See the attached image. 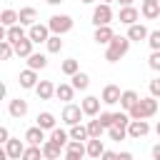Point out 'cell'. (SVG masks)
<instances>
[{"mask_svg": "<svg viewBox=\"0 0 160 160\" xmlns=\"http://www.w3.org/2000/svg\"><path fill=\"white\" fill-rule=\"evenodd\" d=\"M150 132V125H148V120H130V125H128V138H132V140H140V138H145Z\"/></svg>", "mask_w": 160, "mask_h": 160, "instance_id": "6", "label": "cell"}, {"mask_svg": "<svg viewBox=\"0 0 160 160\" xmlns=\"http://www.w3.org/2000/svg\"><path fill=\"white\" fill-rule=\"evenodd\" d=\"M60 150H62V145H58L55 140H45L42 142V158L45 160H58L60 158Z\"/></svg>", "mask_w": 160, "mask_h": 160, "instance_id": "19", "label": "cell"}, {"mask_svg": "<svg viewBox=\"0 0 160 160\" xmlns=\"http://www.w3.org/2000/svg\"><path fill=\"white\" fill-rule=\"evenodd\" d=\"M152 158H155V160H160V142L152 148Z\"/></svg>", "mask_w": 160, "mask_h": 160, "instance_id": "46", "label": "cell"}, {"mask_svg": "<svg viewBox=\"0 0 160 160\" xmlns=\"http://www.w3.org/2000/svg\"><path fill=\"white\" fill-rule=\"evenodd\" d=\"M158 112V98H140L138 100V105L130 110V118L132 120H148V118H152Z\"/></svg>", "mask_w": 160, "mask_h": 160, "instance_id": "2", "label": "cell"}, {"mask_svg": "<svg viewBox=\"0 0 160 160\" xmlns=\"http://www.w3.org/2000/svg\"><path fill=\"white\" fill-rule=\"evenodd\" d=\"M148 45H150V50H160V30H152L148 35Z\"/></svg>", "mask_w": 160, "mask_h": 160, "instance_id": "39", "label": "cell"}, {"mask_svg": "<svg viewBox=\"0 0 160 160\" xmlns=\"http://www.w3.org/2000/svg\"><path fill=\"white\" fill-rule=\"evenodd\" d=\"M25 140H28V145H42V142H45V130H42L40 125L28 128V130H25Z\"/></svg>", "mask_w": 160, "mask_h": 160, "instance_id": "16", "label": "cell"}, {"mask_svg": "<svg viewBox=\"0 0 160 160\" xmlns=\"http://www.w3.org/2000/svg\"><path fill=\"white\" fill-rule=\"evenodd\" d=\"M35 18H38V12H35V8H22L20 10V25H35Z\"/></svg>", "mask_w": 160, "mask_h": 160, "instance_id": "30", "label": "cell"}, {"mask_svg": "<svg viewBox=\"0 0 160 160\" xmlns=\"http://www.w3.org/2000/svg\"><path fill=\"white\" fill-rule=\"evenodd\" d=\"M55 88H58V85H52L50 80H40L38 88H35V95H38L40 100H50V98L55 95Z\"/></svg>", "mask_w": 160, "mask_h": 160, "instance_id": "18", "label": "cell"}, {"mask_svg": "<svg viewBox=\"0 0 160 160\" xmlns=\"http://www.w3.org/2000/svg\"><path fill=\"white\" fill-rule=\"evenodd\" d=\"M155 132H158V138H160V122H158V125H155Z\"/></svg>", "mask_w": 160, "mask_h": 160, "instance_id": "49", "label": "cell"}, {"mask_svg": "<svg viewBox=\"0 0 160 160\" xmlns=\"http://www.w3.org/2000/svg\"><path fill=\"white\" fill-rule=\"evenodd\" d=\"M88 132H90V138H100V135L105 132V125L95 118V120H90V122H88Z\"/></svg>", "mask_w": 160, "mask_h": 160, "instance_id": "34", "label": "cell"}, {"mask_svg": "<svg viewBox=\"0 0 160 160\" xmlns=\"http://www.w3.org/2000/svg\"><path fill=\"white\" fill-rule=\"evenodd\" d=\"M110 22H112V10H110V5L100 2V5L92 10V25L100 28V25H110Z\"/></svg>", "mask_w": 160, "mask_h": 160, "instance_id": "5", "label": "cell"}, {"mask_svg": "<svg viewBox=\"0 0 160 160\" xmlns=\"http://www.w3.org/2000/svg\"><path fill=\"white\" fill-rule=\"evenodd\" d=\"M120 95H122V92H120V88H118V85H105V88H102L100 100H102L105 105H118V102H120Z\"/></svg>", "mask_w": 160, "mask_h": 160, "instance_id": "12", "label": "cell"}, {"mask_svg": "<svg viewBox=\"0 0 160 160\" xmlns=\"http://www.w3.org/2000/svg\"><path fill=\"white\" fill-rule=\"evenodd\" d=\"M8 112H10V118H15V120L25 118V115H28V100H22V98H12V100L8 102Z\"/></svg>", "mask_w": 160, "mask_h": 160, "instance_id": "9", "label": "cell"}, {"mask_svg": "<svg viewBox=\"0 0 160 160\" xmlns=\"http://www.w3.org/2000/svg\"><path fill=\"white\" fill-rule=\"evenodd\" d=\"M28 38H30L32 42H48V40H50V28H48V25H40V22H35V25H30V30H28Z\"/></svg>", "mask_w": 160, "mask_h": 160, "instance_id": "7", "label": "cell"}, {"mask_svg": "<svg viewBox=\"0 0 160 160\" xmlns=\"http://www.w3.org/2000/svg\"><path fill=\"white\" fill-rule=\"evenodd\" d=\"M80 2H85V5H90V2H95V0H80Z\"/></svg>", "mask_w": 160, "mask_h": 160, "instance_id": "50", "label": "cell"}, {"mask_svg": "<svg viewBox=\"0 0 160 160\" xmlns=\"http://www.w3.org/2000/svg\"><path fill=\"white\" fill-rule=\"evenodd\" d=\"M100 160H118V152H112V150H105V152L100 155Z\"/></svg>", "mask_w": 160, "mask_h": 160, "instance_id": "43", "label": "cell"}, {"mask_svg": "<svg viewBox=\"0 0 160 160\" xmlns=\"http://www.w3.org/2000/svg\"><path fill=\"white\" fill-rule=\"evenodd\" d=\"M138 100H140V95H138L135 90H122V95H120V108H122L125 112H130V110L138 105Z\"/></svg>", "mask_w": 160, "mask_h": 160, "instance_id": "15", "label": "cell"}, {"mask_svg": "<svg viewBox=\"0 0 160 160\" xmlns=\"http://www.w3.org/2000/svg\"><path fill=\"white\" fill-rule=\"evenodd\" d=\"M12 55H15V45L8 42V40H2V42H0V58H2V60H10Z\"/></svg>", "mask_w": 160, "mask_h": 160, "instance_id": "36", "label": "cell"}, {"mask_svg": "<svg viewBox=\"0 0 160 160\" xmlns=\"http://www.w3.org/2000/svg\"><path fill=\"white\" fill-rule=\"evenodd\" d=\"M98 120L105 125V130H110V128L115 125V112H100V115H98Z\"/></svg>", "mask_w": 160, "mask_h": 160, "instance_id": "38", "label": "cell"}, {"mask_svg": "<svg viewBox=\"0 0 160 160\" xmlns=\"http://www.w3.org/2000/svg\"><path fill=\"white\" fill-rule=\"evenodd\" d=\"M50 140H55L58 145L65 148V145L70 142V132H65V130H60V128H52V130H50Z\"/></svg>", "mask_w": 160, "mask_h": 160, "instance_id": "32", "label": "cell"}, {"mask_svg": "<svg viewBox=\"0 0 160 160\" xmlns=\"http://www.w3.org/2000/svg\"><path fill=\"white\" fill-rule=\"evenodd\" d=\"M148 35H150V30H148L145 25H140V22H135V25H128V38H130V40L140 42V40H148Z\"/></svg>", "mask_w": 160, "mask_h": 160, "instance_id": "17", "label": "cell"}, {"mask_svg": "<svg viewBox=\"0 0 160 160\" xmlns=\"http://www.w3.org/2000/svg\"><path fill=\"white\" fill-rule=\"evenodd\" d=\"M85 148H88V158H95V160H100V155L105 152V145H102L100 138H90Z\"/></svg>", "mask_w": 160, "mask_h": 160, "instance_id": "21", "label": "cell"}, {"mask_svg": "<svg viewBox=\"0 0 160 160\" xmlns=\"http://www.w3.org/2000/svg\"><path fill=\"white\" fill-rule=\"evenodd\" d=\"M70 140H90V132H88V125H72L70 128Z\"/></svg>", "mask_w": 160, "mask_h": 160, "instance_id": "29", "label": "cell"}, {"mask_svg": "<svg viewBox=\"0 0 160 160\" xmlns=\"http://www.w3.org/2000/svg\"><path fill=\"white\" fill-rule=\"evenodd\" d=\"M78 70H80V65H78L75 58H68V60H62V65H60V72H62V75H70V78H72Z\"/></svg>", "mask_w": 160, "mask_h": 160, "instance_id": "31", "label": "cell"}, {"mask_svg": "<svg viewBox=\"0 0 160 160\" xmlns=\"http://www.w3.org/2000/svg\"><path fill=\"white\" fill-rule=\"evenodd\" d=\"M58 160H60V158H58ZM62 160H65V158H62Z\"/></svg>", "mask_w": 160, "mask_h": 160, "instance_id": "53", "label": "cell"}, {"mask_svg": "<svg viewBox=\"0 0 160 160\" xmlns=\"http://www.w3.org/2000/svg\"><path fill=\"white\" fill-rule=\"evenodd\" d=\"M108 135H110V140H125L128 138V128H118V125H112L110 130H108Z\"/></svg>", "mask_w": 160, "mask_h": 160, "instance_id": "37", "label": "cell"}, {"mask_svg": "<svg viewBox=\"0 0 160 160\" xmlns=\"http://www.w3.org/2000/svg\"><path fill=\"white\" fill-rule=\"evenodd\" d=\"M5 152H8V158H12V160H22L25 145L20 142V138H10V140L5 142Z\"/></svg>", "mask_w": 160, "mask_h": 160, "instance_id": "11", "label": "cell"}, {"mask_svg": "<svg viewBox=\"0 0 160 160\" xmlns=\"http://www.w3.org/2000/svg\"><path fill=\"white\" fill-rule=\"evenodd\" d=\"M72 95H75L72 82H60V85L55 88V98H58V100H62V102H70V100H72Z\"/></svg>", "mask_w": 160, "mask_h": 160, "instance_id": "20", "label": "cell"}, {"mask_svg": "<svg viewBox=\"0 0 160 160\" xmlns=\"http://www.w3.org/2000/svg\"><path fill=\"white\" fill-rule=\"evenodd\" d=\"M32 45H35V42H32L30 38H22L20 42H15V55H18V58H30V55H32Z\"/></svg>", "mask_w": 160, "mask_h": 160, "instance_id": "22", "label": "cell"}, {"mask_svg": "<svg viewBox=\"0 0 160 160\" xmlns=\"http://www.w3.org/2000/svg\"><path fill=\"white\" fill-rule=\"evenodd\" d=\"M115 38V32H112V28L110 25H100V28H95V35H92V40L98 42V45H110V40Z\"/></svg>", "mask_w": 160, "mask_h": 160, "instance_id": "13", "label": "cell"}, {"mask_svg": "<svg viewBox=\"0 0 160 160\" xmlns=\"http://www.w3.org/2000/svg\"><path fill=\"white\" fill-rule=\"evenodd\" d=\"M100 98H95V95H88L82 102H80V108H82V112L85 115H90V118H98L100 115Z\"/></svg>", "mask_w": 160, "mask_h": 160, "instance_id": "10", "label": "cell"}, {"mask_svg": "<svg viewBox=\"0 0 160 160\" xmlns=\"http://www.w3.org/2000/svg\"><path fill=\"white\" fill-rule=\"evenodd\" d=\"M0 22H2V28H12V25H18L20 22V12H15V10H2V15H0Z\"/></svg>", "mask_w": 160, "mask_h": 160, "instance_id": "25", "label": "cell"}, {"mask_svg": "<svg viewBox=\"0 0 160 160\" xmlns=\"http://www.w3.org/2000/svg\"><path fill=\"white\" fill-rule=\"evenodd\" d=\"M88 152H78V150H65V160H82Z\"/></svg>", "mask_w": 160, "mask_h": 160, "instance_id": "42", "label": "cell"}, {"mask_svg": "<svg viewBox=\"0 0 160 160\" xmlns=\"http://www.w3.org/2000/svg\"><path fill=\"white\" fill-rule=\"evenodd\" d=\"M118 2H120L122 8H125V5H132V0H118Z\"/></svg>", "mask_w": 160, "mask_h": 160, "instance_id": "47", "label": "cell"}, {"mask_svg": "<svg viewBox=\"0 0 160 160\" xmlns=\"http://www.w3.org/2000/svg\"><path fill=\"white\" fill-rule=\"evenodd\" d=\"M10 140V132H8V128H0V142H8Z\"/></svg>", "mask_w": 160, "mask_h": 160, "instance_id": "44", "label": "cell"}, {"mask_svg": "<svg viewBox=\"0 0 160 160\" xmlns=\"http://www.w3.org/2000/svg\"><path fill=\"white\" fill-rule=\"evenodd\" d=\"M22 38H28V35H25V30H22V25H12V28H8V30H5V40H8V42H12V45H15V42H20Z\"/></svg>", "mask_w": 160, "mask_h": 160, "instance_id": "24", "label": "cell"}, {"mask_svg": "<svg viewBox=\"0 0 160 160\" xmlns=\"http://www.w3.org/2000/svg\"><path fill=\"white\" fill-rule=\"evenodd\" d=\"M82 115H85V112H82V108H80V105L68 102V105L62 108V115H60V118H62V122H65V125H70V128H72V125H78V122L82 120Z\"/></svg>", "mask_w": 160, "mask_h": 160, "instance_id": "4", "label": "cell"}, {"mask_svg": "<svg viewBox=\"0 0 160 160\" xmlns=\"http://www.w3.org/2000/svg\"><path fill=\"white\" fill-rule=\"evenodd\" d=\"M35 120H38V125H40L42 130H52V128H55V115L48 112V110H45V112H38Z\"/></svg>", "mask_w": 160, "mask_h": 160, "instance_id": "27", "label": "cell"}, {"mask_svg": "<svg viewBox=\"0 0 160 160\" xmlns=\"http://www.w3.org/2000/svg\"><path fill=\"white\" fill-rule=\"evenodd\" d=\"M18 82H20V88H25V90H35L38 88V70H32V68H28V70H22L20 75H18Z\"/></svg>", "mask_w": 160, "mask_h": 160, "instance_id": "8", "label": "cell"}, {"mask_svg": "<svg viewBox=\"0 0 160 160\" xmlns=\"http://www.w3.org/2000/svg\"><path fill=\"white\" fill-rule=\"evenodd\" d=\"M45 45H48V52H52V55L62 50V40H60V35H50V40H48Z\"/></svg>", "mask_w": 160, "mask_h": 160, "instance_id": "35", "label": "cell"}, {"mask_svg": "<svg viewBox=\"0 0 160 160\" xmlns=\"http://www.w3.org/2000/svg\"><path fill=\"white\" fill-rule=\"evenodd\" d=\"M22 160H42V145H28L22 152Z\"/></svg>", "mask_w": 160, "mask_h": 160, "instance_id": "33", "label": "cell"}, {"mask_svg": "<svg viewBox=\"0 0 160 160\" xmlns=\"http://www.w3.org/2000/svg\"><path fill=\"white\" fill-rule=\"evenodd\" d=\"M150 95H152V98H160V78L150 80Z\"/></svg>", "mask_w": 160, "mask_h": 160, "instance_id": "41", "label": "cell"}, {"mask_svg": "<svg viewBox=\"0 0 160 160\" xmlns=\"http://www.w3.org/2000/svg\"><path fill=\"white\" fill-rule=\"evenodd\" d=\"M138 18H140L138 8H132V5L120 8V15H118V20H120V22H125V25H135V22H138Z\"/></svg>", "mask_w": 160, "mask_h": 160, "instance_id": "14", "label": "cell"}, {"mask_svg": "<svg viewBox=\"0 0 160 160\" xmlns=\"http://www.w3.org/2000/svg\"><path fill=\"white\" fill-rule=\"evenodd\" d=\"M148 2H160V0H148Z\"/></svg>", "mask_w": 160, "mask_h": 160, "instance_id": "52", "label": "cell"}, {"mask_svg": "<svg viewBox=\"0 0 160 160\" xmlns=\"http://www.w3.org/2000/svg\"><path fill=\"white\" fill-rule=\"evenodd\" d=\"M28 68H32V70H42V68H48V58H45L42 52H32V55L28 58Z\"/></svg>", "mask_w": 160, "mask_h": 160, "instance_id": "26", "label": "cell"}, {"mask_svg": "<svg viewBox=\"0 0 160 160\" xmlns=\"http://www.w3.org/2000/svg\"><path fill=\"white\" fill-rule=\"evenodd\" d=\"M70 80H72V88H75V90H88V85H90L88 72H80V70H78V72H75Z\"/></svg>", "mask_w": 160, "mask_h": 160, "instance_id": "28", "label": "cell"}, {"mask_svg": "<svg viewBox=\"0 0 160 160\" xmlns=\"http://www.w3.org/2000/svg\"><path fill=\"white\" fill-rule=\"evenodd\" d=\"M45 2H48V5H60L62 0H45Z\"/></svg>", "mask_w": 160, "mask_h": 160, "instance_id": "48", "label": "cell"}, {"mask_svg": "<svg viewBox=\"0 0 160 160\" xmlns=\"http://www.w3.org/2000/svg\"><path fill=\"white\" fill-rule=\"evenodd\" d=\"M100 2H105V5H110V2H112V0H100Z\"/></svg>", "mask_w": 160, "mask_h": 160, "instance_id": "51", "label": "cell"}, {"mask_svg": "<svg viewBox=\"0 0 160 160\" xmlns=\"http://www.w3.org/2000/svg\"><path fill=\"white\" fill-rule=\"evenodd\" d=\"M118 160H135V158H132V152L122 150V152H118Z\"/></svg>", "mask_w": 160, "mask_h": 160, "instance_id": "45", "label": "cell"}, {"mask_svg": "<svg viewBox=\"0 0 160 160\" xmlns=\"http://www.w3.org/2000/svg\"><path fill=\"white\" fill-rule=\"evenodd\" d=\"M148 65H150L152 70H158V72H160V50H152V52H150V58H148Z\"/></svg>", "mask_w": 160, "mask_h": 160, "instance_id": "40", "label": "cell"}, {"mask_svg": "<svg viewBox=\"0 0 160 160\" xmlns=\"http://www.w3.org/2000/svg\"><path fill=\"white\" fill-rule=\"evenodd\" d=\"M130 38L128 35H115L112 40H110V45H108V50H105V60L108 62H118L120 58H125L128 55V50H130Z\"/></svg>", "mask_w": 160, "mask_h": 160, "instance_id": "1", "label": "cell"}, {"mask_svg": "<svg viewBox=\"0 0 160 160\" xmlns=\"http://www.w3.org/2000/svg\"><path fill=\"white\" fill-rule=\"evenodd\" d=\"M140 12H142V18H145V20H155V18L160 15V2H148V0H142Z\"/></svg>", "mask_w": 160, "mask_h": 160, "instance_id": "23", "label": "cell"}, {"mask_svg": "<svg viewBox=\"0 0 160 160\" xmlns=\"http://www.w3.org/2000/svg\"><path fill=\"white\" fill-rule=\"evenodd\" d=\"M48 28H50L52 35H65V32L72 30V18L70 15H52L48 20Z\"/></svg>", "mask_w": 160, "mask_h": 160, "instance_id": "3", "label": "cell"}]
</instances>
